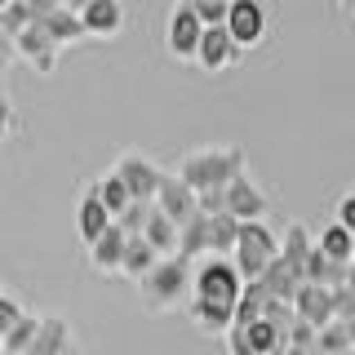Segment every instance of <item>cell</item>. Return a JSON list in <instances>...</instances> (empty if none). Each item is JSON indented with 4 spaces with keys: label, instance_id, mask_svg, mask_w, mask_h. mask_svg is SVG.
<instances>
[{
    "label": "cell",
    "instance_id": "cell-38",
    "mask_svg": "<svg viewBox=\"0 0 355 355\" xmlns=\"http://www.w3.org/2000/svg\"><path fill=\"white\" fill-rule=\"evenodd\" d=\"M338 9L342 14H355V0H338Z\"/></svg>",
    "mask_w": 355,
    "mask_h": 355
},
{
    "label": "cell",
    "instance_id": "cell-16",
    "mask_svg": "<svg viewBox=\"0 0 355 355\" xmlns=\"http://www.w3.org/2000/svg\"><path fill=\"white\" fill-rule=\"evenodd\" d=\"M293 311H297V320H306V324H315V329L333 324V288H324V284H302L293 293Z\"/></svg>",
    "mask_w": 355,
    "mask_h": 355
},
{
    "label": "cell",
    "instance_id": "cell-13",
    "mask_svg": "<svg viewBox=\"0 0 355 355\" xmlns=\"http://www.w3.org/2000/svg\"><path fill=\"white\" fill-rule=\"evenodd\" d=\"M125 244H129V231L120 227V222H111V227L89 244V266H94L98 275H120V262H125Z\"/></svg>",
    "mask_w": 355,
    "mask_h": 355
},
{
    "label": "cell",
    "instance_id": "cell-28",
    "mask_svg": "<svg viewBox=\"0 0 355 355\" xmlns=\"http://www.w3.org/2000/svg\"><path fill=\"white\" fill-rule=\"evenodd\" d=\"M236 240H240V222L231 214H214V253L218 258H231V253H236Z\"/></svg>",
    "mask_w": 355,
    "mask_h": 355
},
{
    "label": "cell",
    "instance_id": "cell-21",
    "mask_svg": "<svg viewBox=\"0 0 355 355\" xmlns=\"http://www.w3.org/2000/svg\"><path fill=\"white\" fill-rule=\"evenodd\" d=\"M236 329H244V338H249V351H253V355H284V347H288L284 329L271 324L266 315L253 320V324H236Z\"/></svg>",
    "mask_w": 355,
    "mask_h": 355
},
{
    "label": "cell",
    "instance_id": "cell-35",
    "mask_svg": "<svg viewBox=\"0 0 355 355\" xmlns=\"http://www.w3.org/2000/svg\"><path fill=\"white\" fill-rule=\"evenodd\" d=\"M227 351H231V355H253V351H249V338H244V329H236V324L227 329Z\"/></svg>",
    "mask_w": 355,
    "mask_h": 355
},
{
    "label": "cell",
    "instance_id": "cell-5",
    "mask_svg": "<svg viewBox=\"0 0 355 355\" xmlns=\"http://www.w3.org/2000/svg\"><path fill=\"white\" fill-rule=\"evenodd\" d=\"M200 40H205V22L196 18V9L187 5V0H178L173 14H169V27H164V44H169V58H178V62H196Z\"/></svg>",
    "mask_w": 355,
    "mask_h": 355
},
{
    "label": "cell",
    "instance_id": "cell-34",
    "mask_svg": "<svg viewBox=\"0 0 355 355\" xmlns=\"http://www.w3.org/2000/svg\"><path fill=\"white\" fill-rule=\"evenodd\" d=\"M338 222H342L347 231H355V191H347V196L338 200Z\"/></svg>",
    "mask_w": 355,
    "mask_h": 355
},
{
    "label": "cell",
    "instance_id": "cell-24",
    "mask_svg": "<svg viewBox=\"0 0 355 355\" xmlns=\"http://www.w3.org/2000/svg\"><path fill=\"white\" fill-rule=\"evenodd\" d=\"M266 302H271V288H266L262 280H249L244 293H240V302H236V324H253V320H262Z\"/></svg>",
    "mask_w": 355,
    "mask_h": 355
},
{
    "label": "cell",
    "instance_id": "cell-12",
    "mask_svg": "<svg viewBox=\"0 0 355 355\" xmlns=\"http://www.w3.org/2000/svg\"><path fill=\"white\" fill-rule=\"evenodd\" d=\"M80 22H85L89 40H111L125 31V5L120 0H89L80 9Z\"/></svg>",
    "mask_w": 355,
    "mask_h": 355
},
{
    "label": "cell",
    "instance_id": "cell-3",
    "mask_svg": "<svg viewBox=\"0 0 355 355\" xmlns=\"http://www.w3.org/2000/svg\"><path fill=\"white\" fill-rule=\"evenodd\" d=\"M275 258H280V236H275L266 222H240V240H236L231 262L240 266L244 284H249V280H262V275L271 271Z\"/></svg>",
    "mask_w": 355,
    "mask_h": 355
},
{
    "label": "cell",
    "instance_id": "cell-39",
    "mask_svg": "<svg viewBox=\"0 0 355 355\" xmlns=\"http://www.w3.org/2000/svg\"><path fill=\"white\" fill-rule=\"evenodd\" d=\"M347 284L355 288V258H351V266H347Z\"/></svg>",
    "mask_w": 355,
    "mask_h": 355
},
{
    "label": "cell",
    "instance_id": "cell-37",
    "mask_svg": "<svg viewBox=\"0 0 355 355\" xmlns=\"http://www.w3.org/2000/svg\"><path fill=\"white\" fill-rule=\"evenodd\" d=\"M85 5H89V0H62V9H76V14H80Z\"/></svg>",
    "mask_w": 355,
    "mask_h": 355
},
{
    "label": "cell",
    "instance_id": "cell-8",
    "mask_svg": "<svg viewBox=\"0 0 355 355\" xmlns=\"http://www.w3.org/2000/svg\"><path fill=\"white\" fill-rule=\"evenodd\" d=\"M116 173L125 178V187H129V196L133 200H155V191H160V178H164V169L155 160H147V155H138V151H125L116 160Z\"/></svg>",
    "mask_w": 355,
    "mask_h": 355
},
{
    "label": "cell",
    "instance_id": "cell-6",
    "mask_svg": "<svg viewBox=\"0 0 355 355\" xmlns=\"http://www.w3.org/2000/svg\"><path fill=\"white\" fill-rule=\"evenodd\" d=\"M266 209H271V200H266V191L249 173H240L236 182L222 191V214H231L236 222H266Z\"/></svg>",
    "mask_w": 355,
    "mask_h": 355
},
{
    "label": "cell",
    "instance_id": "cell-18",
    "mask_svg": "<svg viewBox=\"0 0 355 355\" xmlns=\"http://www.w3.org/2000/svg\"><path fill=\"white\" fill-rule=\"evenodd\" d=\"M40 27H44V36H49L58 49H71V44H85L89 36H85V22H80V14L76 9H53V14H44V18H36Z\"/></svg>",
    "mask_w": 355,
    "mask_h": 355
},
{
    "label": "cell",
    "instance_id": "cell-11",
    "mask_svg": "<svg viewBox=\"0 0 355 355\" xmlns=\"http://www.w3.org/2000/svg\"><path fill=\"white\" fill-rule=\"evenodd\" d=\"M178 258L182 262H191L196 258H214V214H191L182 222V231H178Z\"/></svg>",
    "mask_w": 355,
    "mask_h": 355
},
{
    "label": "cell",
    "instance_id": "cell-14",
    "mask_svg": "<svg viewBox=\"0 0 355 355\" xmlns=\"http://www.w3.org/2000/svg\"><path fill=\"white\" fill-rule=\"evenodd\" d=\"M155 205H160L164 214H169V218L178 222V227H182V222L191 218V214H200V196H196V191H191V187H187L178 173H164V178H160V191H155Z\"/></svg>",
    "mask_w": 355,
    "mask_h": 355
},
{
    "label": "cell",
    "instance_id": "cell-7",
    "mask_svg": "<svg viewBox=\"0 0 355 355\" xmlns=\"http://www.w3.org/2000/svg\"><path fill=\"white\" fill-rule=\"evenodd\" d=\"M227 31L236 36L240 49H258V44L266 40V5L262 0H231Z\"/></svg>",
    "mask_w": 355,
    "mask_h": 355
},
{
    "label": "cell",
    "instance_id": "cell-33",
    "mask_svg": "<svg viewBox=\"0 0 355 355\" xmlns=\"http://www.w3.org/2000/svg\"><path fill=\"white\" fill-rule=\"evenodd\" d=\"M9 138H14V103H9L5 85H0V142H9Z\"/></svg>",
    "mask_w": 355,
    "mask_h": 355
},
{
    "label": "cell",
    "instance_id": "cell-1",
    "mask_svg": "<svg viewBox=\"0 0 355 355\" xmlns=\"http://www.w3.org/2000/svg\"><path fill=\"white\" fill-rule=\"evenodd\" d=\"M244 147H196V151H187L182 160H178V178H182L187 187H191L196 196H209V191H227L231 182L244 173Z\"/></svg>",
    "mask_w": 355,
    "mask_h": 355
},
{
    "label": "cell",
    "instance_id": "cell-9",
    "mask_svg": "<svg viewBox=\"0 0 355 355\" xmlns=\"http://www.w3.org/2000/svg\"><path fill=\"white\" fill-rule=\"evenodd\" d=\"M14 49H18L22 62H31V71H36V76H53V67H58V53H62L58 44L44 36L40 22H31V27L18 31V36H14Z\"/></svg>",
    "mask_w": 355,
    "mask_h": 355
},
{
    "label": "cell",
    "instance_id": "cell-22",
    "mask_svg": "<svg viewBox=\"0 0 355 355\" xmlns=\"http://www.w3.org/2000/svg\"><path fill=\"white\" fill-rule=\"evenodd\" d=\"M155 262H160V253L151 249V240H147V236H129V244H125V262H120V275H129V280L138 284Z\"/></svg>",
    "mask_w": 355,
    "mask_h": 355
},
{
    "label": "cell",
    "instance_id": "cell-2",
    "mask_svg": "<svg viewBox=\"0 0 355 355\" xmlns=\"http://www.w3.org/2000/svg\"><path fill=\"white\" fill-rule=\"evenodd\" d=\"M138 293H142V306L151 315H164V311H178L182 302H191V262L173 258H160L147 275L138 280Z\"/></svg>",
    "mask_w": 355,
    "mask_h": 355
},
{
    "label": "cell",
    "instance_id": "cell-20",
    "mask_svg": "<svg viewBox=\"0 0 355 355\" xmlns=\"http://www.w3.org/2000/svg\"><path fill=\"white\" fill-rule=\"evenodd\" d=\"M315 249L324 253L329 262H338V266H351V258H355V231H347L338 218L329 222L324 231H320V240H315Z\"/></svg>",
    "mask_w": 355,
    "mask_h": 355
},
{
    "label": "cell",
    "instance_id": "cell-32",
    "mask_svg": "<svg viewBox=\"0 0 355 355\" xmlns=\"http://www.w3.org/2000/svg\"><path fill=\"white\" fill-rule=\"evenodd\" d=\"M18 320H22V306H18V302H14L9 293H0V338H5V333L14 329Z\"/></svg>",
    "mask_w": 355,
    "mask_h": 355
},
{
    "label": "cell",
    "instance_id": "cell-25",
    "mask_svg": "<svg viewBox=\"0 0 355 355\" xmlns=\"http://www.w3.org/2000/svg\"><path fill=\"white\" fill-rule=\"evenodd\" d=\"M94 187H98V196H103V205H107V214H111V218H120V214H125V209L133 205V196H129L125 178H120L116 169H111V173H103Z\"/></svg>",
    "mask_w": 355,
    "mask_h": 355
},
{
    "label": "cell",
    "instance_id": "cell-27",
    "mask_svg": "<svg viewBox=\"0 0 355 355\" xmlns=\"http://www.w3.org/2000/svg\"><path fill=\"white\" fill-rule=\"evenodd\" d=\"M315 351H320V355H342V351H355V347H351V324H347V320H333V324L320 329Z\"/></svg>",
    "mask_w": 355,
    "mask_h": 355
},
{
    "label": "cell",
    "instance_id": "cell-30",
    "mask_svg": "<svg viewBox=\"0 0 355 355\" xmlns=\"http://www.w3.org/2000/svg\"><path fill=\"white\" fill-rule=\"evenodd\" d=\"M151 205H155V200H151ZM151 205H147V200H133V205H129L116 222L129 231V236H142V227H147V218H151Z\"/></svg>",
    "mask_w": 355,
    "mask_h": 355
},
{
    "label": "cell",
    "instance_id": "cell-36",
    "mask_svg": "<svg viewBox=\"0 0 355 355\" xmlns=\"http://www.w3.org/2000/svg\"><path fill=\"white\" fill-rule=\"evenodd\" d=\"M18 58V49H14V36H5V31H0V76L9 71V62Z\"/></svg>",
    "mask_w": 355,
    "mask_h": 355
},
{
    "label": "cell",
    "instance_id": "cell-10",
    "mask_svg": "<svg viewBox=\"0 0 355 355\" xmlns=\"http://www.w3.org/2000/svg\"><path fill=\"white\" fill-rule=\"evenodd\" d=\"M240 44H236V36H231L227 27H205V40H200V53H196V62L205 67V71H231V67L240 62Z\"/></svg>",
    "mask_w": 355,
    "mask_h": 355
},
{
    "label": "cell",
    "instance_id": "cell-40",
    "mask_svg": "<svg viewBox=\"0 0 355 355\" xmlns=\"http://www.w3.org/2000/svg\"><path fill=\"white\" fill-rule=\"evenodd\" d=\"M9 5H14V0H0V9H9Z\"/></svg>",
    "mask_w": 355,
    "mask_h": 355
},
{
    "label": "cell",
    "instance_id": "cell-17",
    "mask_svg": "<svg viewBox=\"0 0 355 355\" xmlns=\"http://www.w3.org/2000/svg\"><path fill=\"white\" fill-rule=\"evenodd\" d=\"M187 315H191V324L200 333H209V338H227V329L236 324V306L205 302V297H191V302H187Z\"/></svg>",
    "mask_w": 355,
    "mask_h": 355
},
{
    "label": "cell",
    "instance_id": "cell-31",
    "mask_svg": "<svg viewBox=\"0 0 355 355\" xmlns=\"http://www.w3.org/2000/svg\"><path fill=\"white\" fill-rule=\"evenodd\" d=\"M333 320H355V288L351 284H342V288H333Z\"/></svg>",
    "mask_w": 355,
    "mask_h": 355
},
{
    "label": "cell",
    "instance_id": "cell-19",
    "mask_svg": "<svg viewBox=\"0 0 355 355\" xmlns=\"http://www.w3.org/2000/svg\"><path fill=\"white\" fill-rule=\"evenodd\" d=\"M178 231H182V227H178L160 205H151V218H147V227H142V236L151 240V249L160 253V258H173V253H178Z\"/></svg>",
    "mask_w": 355,
    "mask_h": 355
},
{
    "label": "cell",
    "instance_id": "cell-4",
    "mask_svg": "<svg viewBox=\"0 0 355 355\" xmlns=\"http://www.w3.org/2000/svg\"><path fill=\"white\" fill-rule=\"evenodd\" d=\"M244 293V275L231 258H205L200 266H191V297H205V302H227L236 306Z\"/></svg>",
    "mask_w": 355,
    "mask_h": 355
},
{
    "label": "cell",
    "instance_id": "cell-41",
    "mask_svg": "<svg viewBox=\"0 0 355 355\" xmlns=\"http://www.w3.org/2000/svg\"><path fill=\"white\" fill-rule=\"evenodd\" d=\"M342 355H355V351H342Z\"/></svg>",
    "mask_w": 355,
    "mask_h": 355
},
{
    "label": "cell",
    "instance_id": "cell-23",
    "mask_svg": "<svg viewBox=\"0 0 355 355\" xmlns=\"http://www.w3.org/2000/svg\"><path fill=\"white\" fill-rule=\"evenodd\" d=\"M67 347H71V329H67V320L49 315V320H40V333H36V342H31L27 355H62Z\"/></svg>",
    "mask_w": 355,
    "mask_h": 355
},
{
    "label": "cell",
    "instance_id": "cell-29",
    "mask_svg": "<svg viewBox=\"0 0 355 355\" xmlns=\"http://www.w3.org/2000/svg\"><path fill=\"white\" fill-rule=\"evenodd\" d=\"M196 9V18L205 27H227V14H231V0H187Z\"/></svg>",
    "mask_w": 355,
    "mask_h": 355
},
{
    "label": "cell",
    "instance_id": "cell-26",
    "mask_svg": "<svg viewBox=\"0 0 355 355\" xmlns=\"http://www.w3.org/2000/svg\"><path fill=\"white\" fill-rule=\"evenodd\" d=\"M36 333H40V320L22 311V320L5 333V338H0V342H5V355H27V351H31V342H36Z\"/></svg>",
    "mask_w": 355,
    "mask_h": 355
},
{
    "label": "cell",
    "instance_id": "cell-15",
    "mask_svg": "<svg viewBox=\"0 0 355 355\" xmlns=\"http://www.w3.org/2000/svg\"><path fill=\"white\" fill-rule=\"evenodd\" d=\"M111 222H116V218L107 214V205H103V196H98V187L89 182L85 196H80V205H76V231H80V244H85V249H89L98 236H103Z\"/></svg>",
    "mask_w": 355,
    "mask_h": 355
}]
</instances>
